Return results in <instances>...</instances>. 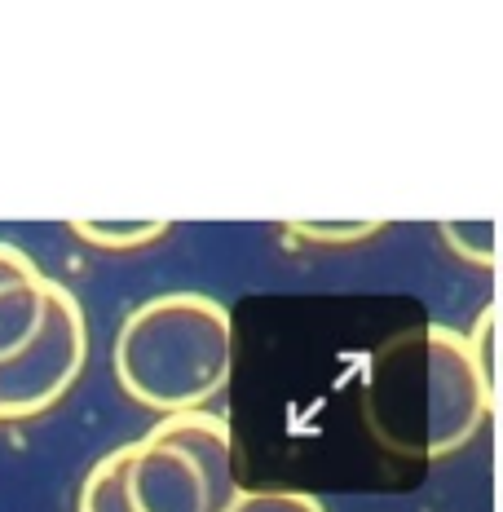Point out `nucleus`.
Masks as SVG:
<instances>
[{"label":"nucleus","mask_w":503,"mask_h":512,"mask_svg":"<svg viewBox=\"0 0 503 512\" xmlns=\"http://www.w3.org/2000/svg\"><path fill=\"white\" fill-rule=\"evenodd\" d=\"M89 362V318L71 287L49 283V309L40 332L0 362V424L36 420L58 407Z\"/></svg>","instance_id":"nucleus-2"},{"label":"nucleus","mask_w":503,"mask_h":512,"mask_svg":"<svg viewBox=\"0 0 503 512\" xmlns=\"http://www.w3.org/2000/svg\"><path fill=\"white\" fill-rule=\"evenodd\" d=\"M115 380L155 415L203 411L230 384L234 318L208 292H164L133 309L115 332Z\"/></svg>","instance_id":"nucleus-1"},{"label":"nucleus","mask_w":503,"mask_h":512,"mask_svg":"<svg viewBox=\"0 0 503 512\" xmlns=\"http://www.w3.org/2000/svg\"><path fill=\"white\" fill-rule=\"evenodd\" d=\"M420 376H424V420L420 451L428 460L464 451L481 433L495 402V384L481 376L468 336L455 327H424L420 332Z\"/></svg>","instance_id":"nucleus-3"},{"label":"nucleus","mask_w":503,"mask_h":512,"mask_svg":"<svg viewBox=\"0 0 503 512\" xmlns=\"http://www.w3.org/2000/svg\"><path fill=\"white\" fill-rule=\"evenodd\" d=\"M226 512H327L305 490H243L226 504Z\"/></svg>","instance_id":"nucleus-10"},{"label":"nucleus","mask_w":503,"mask_h":512,"mask_svg":"<svg viewBox=\"0 0 503 512\" xmlns=\"http://www.w3.org/2000/svg\"><path fill=\"white\" fill-rule=\"evenodd\" d=\"M380 230V221H292L283 234L296 243H314V248H349V243H362Z\"/></svg>","instance_id":"nucleus-9"},{"label":"nucleus","mask_w":503,"mask_h":512,"mask_svg":"<svg viewBox=\"0 0 503 512\" xmlns=\"http://www.w3.org/2000/svg\"><path fill=\"white\" fill-rule=\"evenodd\" d=\"M124 473H128V446H115L111 455H102V460L84 473L76 512H133Z\"/></svg>","instance_id":"nucleus-7"},{"label":"nucleus","mask_w":503,"mask_h":512,"mask_svg":"<svg viewBox=\"0 0 503 512\" xmlns=\"http://www.w3.org/2000/svg\"><path fill=\"white\" fill-rule=\"evenodd\" d=\"M442 239L455 248V256L473 265H490L495 261V226L477 221V226H442Z\"/></svg>","instance_id":"nucleus-11"},{"label":"nucleus","mask_w":503,"mask_h":512,"mask_svg":"<svg viewBox=\"0 0 503 512\" xmlns=\"http://www.w3.org/2000/svg\"><path fill=\"white\" fill-rule=\"evenodd\" d=\"M71 234L102 252H137L164 239L168 221H71Z\"/></svg>","instance_id":"nucleus-8"},{"label":"nucleus","mask_w":503,"mask_h":512,"mask_svg":"<svg viewBox=\"0 0 503 512\" xmlns=\"http://www.w3.org/2000/svg\"><path fill=\"white\" fill-rule=\"evenodd\" d=\"M128 504L133 512H226L208 486L195 455L168 442L164 433H142L128 442Z\"/></svg>","instance_id":"nucleus-4"},{"label":"nucleus","mask_w":503,"mask_h":512,"mask_svg":"<svg viewBox=\"0 0 503 512\" xmlns=\"http://www.w3.org/2000/svg\"><path fill=\"white\" fill-rule=\"evenodd\" d=\"M464 336H468V349H473V358H477L481 376L495 384V309H490V305L481 309L477 327H473V332H464Z\"/></svg>","instance_id":"nucleus-12"},{"label":"nucleus","mask_w":503,"mask_h":512,"mask_svg":"<svg viewBox=\"0 0 503 512\" xmlns=\"http://www.w3.org/2000/svg\"><path fill=\"white\" fill-rule=\"evenodd\" d=\"M49 283L53 279L23 248L0 243V362L14 358L40 332L49 309Z\"/></svg>","instance_id":"nucleus-5"},{"label":"nucleus","mask_w":503,"mask_h":512,"mask_svg":"<svg viewBox=\"0 0 503 512\" xmlns=\"http://www.w3.org/2000/svg\"><path fill=\"white\" fill-rule=\"evenodd\" d=\"M155 433H164L168 442H177L181 451L195 455V464L203 468L208 486L217 490L221 504H230L239 495V482H234V437L230 424L212 411H177V415H159Z\"/></svg>","instance_id":"nucleus-6"}]
</instances>
